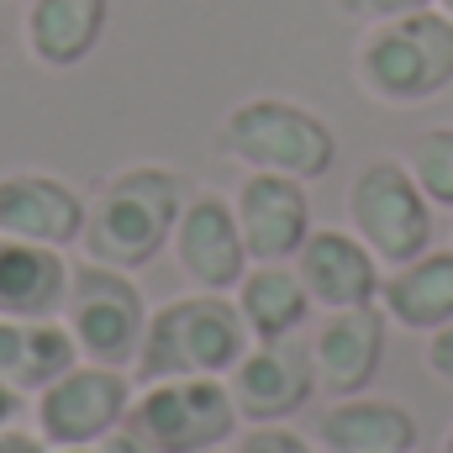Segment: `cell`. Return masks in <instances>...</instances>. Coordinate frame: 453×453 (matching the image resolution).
<instances>
[{
  "instance_id": "cb8c5ba5",
  "label": "cell",
  "mask_w": 453,
  "mask_h": 453,
  "mask_svg": "<svg viewBox=\"0 0 453 453\" xmlns=\"http://www.w3.org/2000/svg\"><path fill=\"white\" fill-rule=\"evenodd\" d=\"M427 369H433L443 385H453V322L438 327V333H427Z\"/></svg>"
},
{
  "instance_id": "277c9868",
  "label": "cell",
  "mask_w": 453,
  "mask_h": 453,
  "mask_svg": "<svg viewBox=\"0 0 453 453\" xmlns=\"http://www.w3.org/2000/svg\"><path fill=\"white\" fill-rule=\"evenodd\" d=\"M222 158L242 164V174H285L317 185L338 164V132L290 96H248L217 121Z\"/></svg>"
},
{
  "instance_id": "f546056e",
  "label": "cell",
  "mask_w": 453,
  "mask_h": 453,
  "mask_svg": "<svg viewBox=\"0 0 453 453\" xmlns=\"http://www.w3.org/2000/svg\"><path fill=\"white\" fill-rule=\"evenodd\" d=\"M48 453H96V449H48Z\"/></svg>"
},
{
  "instance_id": "ac0fdd59",
  "label": "cell",
  "mask_w": 453,
  "mask_h": 453,
  "mask_svg": "<svg viewBox=\"0 0 453 453\" xmlns=\"http://www.w3.org/2000/svg\"><path fill=\"white\" fill-rule=\"evenodd\" d=\"M380 311L401 333H438L453 322V248H427L422 258L385 269Z\"/></svg>"
},
{
  "instance_id": "8992f818",
  "label": "cell",
  "mask_w": 453,
  "mask_h": 453,
  "mask_svg": "<svg viewBox=\"0 0 453 453\" xmlns=\"http://www.w3.org/2000/svg\"><path fill=\"white\" fill-rule=\"evenodd\" d=\"M127 427L148 443L153 453H217L237 443L242 417L232 406L226 380H153L137 385Z\"/></svg>"
},
{
  "instance_id": "44dd1931",
  "label": "cell",
  "mask_w": 453,
  "mask_h": 453,
  "mask_svg": "<svg viewBox=\"0 0 453 453\" xmlns=\"http://www.w3.org/2000/svg\"><path fill=\"white\" fill-rule=\"evenodd\" d=\"M406 169L417 174V185L427 190V201L438 211H453V121L449 127H427V132L411 137Z\"/></svg>"
},
{
  "instance_id": "3957f363",
  "label": "cell",
  "mask_w": 453,
  "mask_h": 453,
  "mask_svg": "<svg viewBox=\"0 0 453 453\" xmlns=\"http://www.w3.org/2000/svg\"><path fill=\"white\" fill-rule=\"evenodd\" d=\"M353 80L380 106H422L453 90V21L427 5L395 21H369L353 48Z\"/></svg>"
},
{
  "instance_id": "4fadbf2b",
  "label": "cell",
  "mask_w": 453,
  "mask_h": 453,
  "mask_svg": "<svg viewBox=\"0 0 453 453\" xmlns=\"http://www.w3.org/2000/svg\"><path fill=\"white\" fill-rule=\"evenodd\" d=\"M85 217H90V196H80L64 174H48V169L0 174V232L5 237H27V242H48L69 253L85 237Z\"/></svg>"
},
{
  "instance_id": "83f0119b",
  "label": "cell",
  "mask_w": 453,
  "mask_h": 453,
  "mask_svg": "<svg viewBox=\"0 0 453 453\" xmlns=\"http://www.w3.org/2000/svg\"><path fill=\"white\" fill-rule=\"evenodd\" d=\"M438 453H453V427L443 433V449H438Z\"/></svg>"
},
{
  "instance_id": "4316f807",
  "label": "cell",
  "mask_w": 453,
  "mask_h": 453,
  "mask_svg": "<svg viewBox=\"0 0 453 453\" xmlns=\"http://www.w3.org/2000/svg\"><path fill=\"white\" fill-rule=\"evenodd\" d=\"M21 401H27V395H16V390L0 380V427H11V422L21 417Z\"/></svg>"
},
{
  "instance_id": "6da1fadb",
  "label": "cell",
  "mask_w": 453,
  "mask_h": 453,
  "mask_svg": "<svg viewBox=\"0 0 453 453\" xmlns=\"http://www.w3.org/2000/svg\"><path fill=\"white\" fill-rule=\"evenodd\" d=\"M190 201V180L169 164H127L106 174L90 190V217H85V258L111 264V269H148L153 258L169 253L174 222Z\"/></svg>"
},
{
  "instance_id": "9c48e42d",
  "label": "cell",
  "mask_w": 453,
  "mask_h": 453,
  "mask_svg": "<svg viewBox=\"0 0 453 453\" xmlns=\"http://www.w3.org/2000/svg\"><path fill=\"white\" fill-rule=\"evenodd\" d=\"M232 406L242 417V427H269V422H290L296 411L311 406L317 395V364H311V342L280 338V342H248V353L232 364L226 374Z\"/></svg>"
},
{
  "instance_id": "ffe728a7",
  "label": "cell",
  "mask_w": 453,
  "mask_h": 453,
  "mask_svg": "<svg viewBox=\"0 0 453 453\" xmlns=\"http://www.w3.org/2000/svg\"><path fill=\"white\" fill-rule=\"evenodd\" d=\"M74 364H80V342L64 327V317H37V322H5L0 317V380L16 395L48 390Z\"/></svg>"
},
{
  "instance_id": "30bf717a",
  "label": "cell",
  "mask_w": 453,
  "mask_h": 453,
  "mask_svg": "<svg viewBox=\"0 0 453 453\" xmlns=\"http://www.w3.org/2000/svg\"><path fill=\"white\" fill-rule=\"evenodd\" d=\"M169 258H174V269L185 274L190 290L232 296L237 280L253 264L232 201L217 196V190H190V201H185V211L174 222V237H169Z\"/></svg>"
},
{
  "instance_id": "7c38bea8",
  "label": "cell",
  "mask_w": 453,
  "mask_h": 453,
  "mask_svg": "<svg viewBox=\"0 0 453 453\" xmlns=\"http://www.w3.org/2000/svg\"><path fill=\"white\" fill-rule=\"evenodd\" d=\"M232 211L242 226L248 258L253 264H290L301 253V242L311 237V196L301 180L285 174H242V185L232 190Z\"/></svg>"
},
{
  "instance_id": "5b68a950",
  "label": "cell",
  "mask_w": 453,
  "mask_h": 453,
  "mask_svg": "<svg viewBox=\"0 0 453 453\" xmlns=\"http://www.w3.org/2000/svg\"><path fill=\"white\" fill-rule=\"evenodd\" d=\"M433 211L438 206L427 201V190L417 185L406 158H374L348 185V226L364 237V248L385 269H401L433 248V237H438Z\"/></svg>"
},
{
  "instance_id": "4dcf8cb0",
  "label": "cell",
  "mask_w": 453,
  "mask_h": 453,
  "mask_svg": "<svg viewBox=\"0 0 453 453\" xmlns=\"http://www.w3.org/2000/svg\"><path fill=\"white\" fill-rule=\"evenodd\" d=\"M217 453H226V449H217Z\"/></svg>"
},
{
  "instance_id": "7a4b0ae2",
  "label": "cell",
  "mask_w": 453,
  "mask_h": 453,
  "mask_svg": "<svg viewBox=\"0 0 453 453\" xmlns=\"http://www.w3.org/2000/svg\"><path fill=\"white\" fill-rule=\"evenodd\" d=\"M248 342L253 338H248L232 296L185 290V296H169L164 306L148 311L132 380L137 385H153V380H201V374L226 380L232 364L248 353Z\"/></svg>"
},
{
  "instance_id": "d6986e66",
  "label": "cell",
  "mask_w": 453,
  "mask_h": 453,
  "mask_svg": "<svg viewBox=\"0 0 453 453\" xmlns=\"http://www.w3.org/2000/svg\"><path fill=\"white\" fill-rule=\"evenodd\" d=\"M232 306H237V317H242L253 342L296 338L317 311L301 274H296V264H248V274L232 290Z\"/></svg>"
},
{
  "instance_id": "d4e9b609",
  "label": "cell",
  "mask_w": 453,
  "mask_h": 453,
  "mask_svg": "<svg viewBox=\"0 0 453 453\" xmlns=\"http://www.w3.org/2000/svg\"><path fill=\"white\" fill-rule=\"evenodd\" d=\"M0 453H48V443L37 438V433H27V427H0Z\"/></svg>"
},
{
  "instance_id": "2e32d148",
  "label": "cell",
  "mask_w": 453,
  "mask_h": 453,
  "mask_svg": "<svg viewBox=\"0 0 453 453\" xmlns=\"http://www.w3.org/2000/svg\"><path fill=\"white\" fill-rule=\"evenodd\" d=\"M111 0H27L21 11V42L37 69H80L96 42L106 37Z\"/></svg>"
},
{
  "instance_id": "9a60e30c",
  "label": "cell",
  "mask_w": 453,
  "mask_h": 453,
  "mask_svg": "<svg viewBox=\"0 0 453 453\" xmlns=\"http://www.w3.org/2000/svg\"><path fill=\"white\" fill-rule=\"evenodd\" d=\"M69 274H74V264L64 248L0 232V317L5 322L58 317L64 296H69Z\"/></svg>"
},
{
  "instance_id": "7402d4cb",
  "label": "cell",
  "mask_w": 453,
  "mask_h": 453,
  "mask_svg": "<svg viewBox=\"0 0 453 453\" xmlns=\"http://www.w3.org/2000/svg\"><path fill=\"white\" fill-rule=\"evenodd\" d=\"M232 453H322V449H317V438L296 433L290 422H269V427H248V433H237V449Z\"/></svg>"
},
{
  "instance_id": "484cf974",
  "label": "cell",
  "mask_w": 453,
  "mask_h": 453,
  "mask_svg": "<svg viewBox=\"0 0 453 453\" xmlns=\"http://www.w3.org/2000/svg\"><path fill=\"white\" fill-rule=\"evenodd\" d=\"M96 453H153V449H148V443H142L132 427H116L106 443H96Z\"/></svg>"
},
{
  "instance_id": "ba28073f",
  "label": "cell",
  "mask_w": 453,
  "mask_h": 453,
  "mask_svg": "<svg viewBox=\"0 0 453 453\" xmlns=\"http://www.w3.org/2000/svg\"><path fill=\"white\" fill-rule=\"evenodd\" d=\"M132 395H137L132 369L80 358L69 374H58L48 390L32 395V417H37L32 433L48 449H96V443L111 438L116 427H127Z\"/></svg>"
},
{
  "instance_id": "f1b7e54d",
  "label": "cell",
  "mask_w": 453,
  "mask_h": 453,
  "mask_svg": "<svg viewBox=\"0 0 453 453\" xmlns=\"http://www.w3.org/2000/svg\"><path fill=\"white\" fill-rule=\"evenodd\" d=\"M438 11H443V16L453 21V0H438Z\"/></svg>"
},
{
  "instance_id": "52a82bcc",
  "label": "cell",
  "mask_w": 453,
  "mask_h": 453,
  "mask_svg": "<svg viewBox=\"0 0 453 453\" xmlns=\"http://www.w3.org/2000/svg\"><path fill=\"white\" fill-rule=\"evenodd\" d=\"M148 301L137 290V280L127 269L80 258L69 274V296H64V327L80 342V358L90 364H111V369H132L137 348H142V327H148Z\"/></svg>"
},
{
  "instance_id": "603a6c76",
  "label": "cell",
  "mask_w": 453,
  "mask_h": 453,
  "mask_svg": "<svg viewBox=\"0 0 453 453\" xmlns=\"http://www.w3.org/2000/svg\"><path fill=\"white\" fill-rule=\"evenodd\" d=\"M348 16H358L364 27L369 21H395V16H411V11H427V5H438V0H338Z\"/></svg>"
},
{
  "instance_id": "5bb4252c",
  "label": "cell",
  "mask_w": 453,
  "mask_h": 453,
  "mask_svg": "<svg viewBox=\"0 0 453 453\" xmlns=\"http://www.w3.org/2000/svg\"><path fill=\"white\" fill-rule=\"evenodd\" d=\"M385 338L390 317L380 306H353V311H327L311 333V364H317V390L322 395H364L385 364Z\"/></svg>"
},
{
  "instance_id": "8fae6325",
  "label": "cell",
  "mask_w": 453,
  "mask_h": 453,
  "mask_svg": "<svg viewBox=\"0 0 453 453\" xmlns=\"http://www.w3.org/2000/svg\"><path fill=\"white\" fill-rule=\"evenodd\" d=\"M311 306L317 311H353V306H380L385 264L364 248L353 226H311L301 253L290 258Z\"/></svg>"
},
{
  "instance_id": "e0dca14e",
  "label": "cell",
  "mask_w": 453,
  "mask_h": 453,
  "mask_svg": "<svg viewBox=\"0 0 453 453\" xmlns=\"http://www.w3.org/2000/svg\"><path fill=\"white\" fill-rule=\"evenodd\" d=\"M322 453H417V417L390 395H342L317 417Z\"/></svg>"
}]
</instances>
